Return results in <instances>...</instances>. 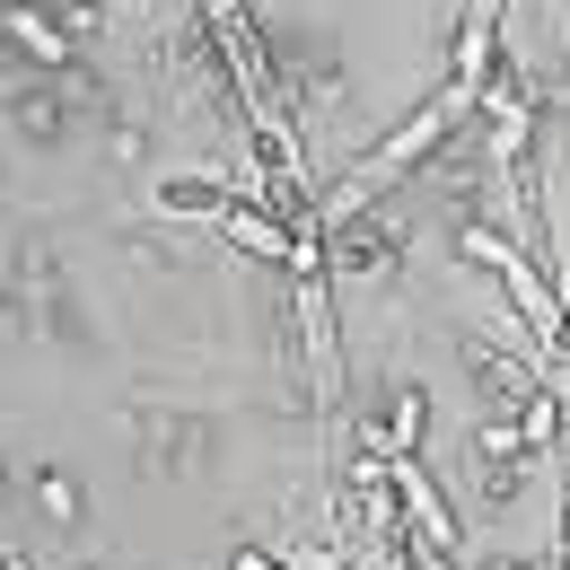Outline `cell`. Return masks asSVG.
Masks as SVG:
<instances>
[{
  "mask_svg": "<svg viewBox=\"0 0 570 570\" xmlns=\"http://www.w3.org/2000/svg\"><path fill=\"white\" fill-rule=\"evenodd\" d=\"M219 237L237 246V255H255V264H289L298 255V228L282 212H264V203H228L219 212Z\"/></svg>",
  "mask_w": 570,
  "mask_h": 570,
  "instance_id": "6da1fadb",
  "label": "cell"
},
{
  "mask_svg": "<svg viewBox=\"0 0 570 570\" xmlns=\"http://www.w3.org/2000/svg\"><path fill=\"white\" fill-rule=\"evenodd\" d=\"M0 27H9V36H27L45 62H62V53H71V36H62L53 18H36V9H0Z\"/></svg>",
  "mask_w": 570,
  "mask_h": 570,
  "instance_id": "7a4b0ae2",
  "label": "cell"
},
{
  "mask_svg": "<svg viewBox=\"0 0 570 570\" xmlns=\"http://www.w3.org/2000/svg\"><path fill=\"white\" fill-rule=\"evenodd\" d=\"M237 203V185H158V212H228Z\"/></svg>",
  "mask_w": 570,
  "mask_h": 570,
  "instance_id": "3957f363",
  "label": "cell"
},
{
  "mask_svg": "<svg viewBox=\"0 0 570 570\" xmlns=\"http://www.w3.org/2000/svg\"><path fill=\"white\" fill-rule=\"evenodd\" d=\"M45 509H53V518H79V492L62 483V474H45Z\"/></svg>",
  "mask_w": 570,
  "mask_h": 570,
  "instance_id": "277c9868",
  "label": "cell"
},
{
  "mask_svg": "<svg viewBox=\"0 0 570 570\" xmlns=\"http://www.w3.org/2000/svg\"><path fill=\"white\" fill-rule=\"evenodd\" d=\"M228 570H282V562H273V553H237Z\"/></svg>",
  "mask_w": 570,
  "mask_h": 570,
  "instance_id": "5b68a950",
  "label": "cell"
}]
</instances>
